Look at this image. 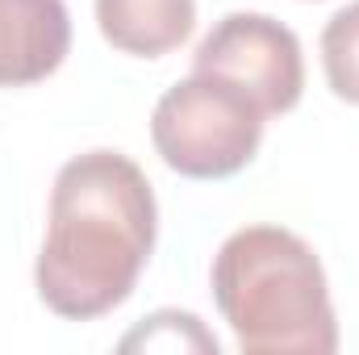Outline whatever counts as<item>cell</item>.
Returning a JSON list of instances; mask_svg holds the SVG:
<instances>
[{"label": "cell", "mask_w": 359, "mask_h": 355, "mask_svg": "<svg viewBox=\"0 0 359 355\" xmlns=\"http://www.w3.org/2000/svg\"><path fill=\"white\" fill-rule=\"evenodd\" d=\"M159 205L147 172L121 151L67 159L50 188V226L38 251V297L72 322L117 309L155 251Z\"/></svg>", "instance_id": "cell-1"}, {"label": "cell", "mask_w": 359, "mask_h": 355, "mask_svg": "<svg viewBox=\"0 0 359 355\" xmlns=\"http://www.w3.org/2000/svg\"><path fill=\"white\" fill-rule=\"evenodd\" d=\"M213 301L247 355H334L339 322L313 247L284 226L234 230L213 255Z\"/></svg>", "instance_id": "cell-2"}, {"label": "cell", "mask_w": 359, "mask_h": 355, "mask_svg": "<svg viewBox=\"0 0 359 355\" xmlns=\"http://www.w3.org/2000/svg\"><path fill=\"white\" fill-rule=\"evenodd\" d=\"M264 117L268 113L230 80L192 72L159 96L151 138L172 172L188 180H226L255 159Z\"/></svg>", "instance_id": "cell-3"}, {"label": "cell", "mask_w": 359, "mask_h": 355, "mask_svg": "<svg viewBox=\"0 0 359 355\" xmlns=\"http://www.w3.org/2000/svg\"><path fill=\"white\" fill-rule=\"evenodd\" d=\"M192 72H209L243 88L264 113H288L305 88L301 42L268 13H226L196 46Z\"/></svg>", "instance_id": "cell-4"}, {"label": "cell", "mask_w": 359, "mask_h": 355, "mask_svg": "<svg viewBox=\"0 0 359 355\" xmlns=\"http://www.w3.org/2000/svg\"><path fill=\"white\" fill-rule=\"evenodd\" d=\"M72 46L63 0H0V88H25L55 76Z\"/></svg>", "instance_id": "cell-5"}, {"label": "cell", "mask_w": 359, "mask_h": 355, "mask_svg": "<svg viewBox=\"0 0 359 355\" xmlns=\"http://www.w3.org/2000/svg\"><path fill=\"white\" fill-rule=\"evenodd\" d=\"M96 25L109 46L159 59L192 34L196 0H96Z\"/></svg>", "instance_id": "cell-6"}, {"label": "cell", "mask_w": 359, "mask_h": 355, "mask_svg": "<svg viewBox=\"0 0 359 355\" xmlns=\"http://www.w3.org/2000/svg\"><path fill=\"white\" fill-rule=\"evenodd\" d=\"M322 67L334 96L359 105V0L339 8L322 29Z\"/></svg>", "instance_id": "cell-7"}, {"label": "cell", "mask_w": 359, "mask_h": 355, "mask_svg": "<svg viewBox=\"0 0 359 355\" xmlns=\"http://www.w3.org/2000/svg\"><path fill=\"white\" fill-rule=\"evenodd\" d=\"M121 347H126V351L147 347V351H213L217 355V339L201 326L196 314L159 309V314H151L134 335H126Z\"/></svg>", "instance_id": "cell-8"}]
</instances>
